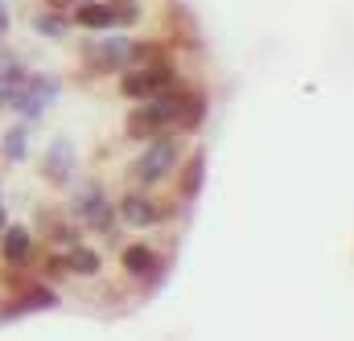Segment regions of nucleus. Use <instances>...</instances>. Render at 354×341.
Segmentation results:
<instances>
[{"label":"nucleus","mask_w":354,"mask_h":341,"mask_svg":"<svg viewBox=\"0 0 354 341\" xmlns=\"http://www.w3.org/2000/svg\"><path fill=\"white\" fill-rule=\"evenodd\" d=\"M12 218H8V210H4V197H0V235H4V226H8Z\"/></svg>","instance_id":"obj_24"},{"label":"nucleus","mask_w":354,"mask_h":341,"mask_svg":"<svg viewBox=\"0 0 354 341\" xmlns=\"http://www.w3.org/2000/svg\"><path fill=\"white\" fill-rule=\"evenodd\" d=\"M4 111H12L17 119L41 124V119H46V111H50V103H46L41 95H33V90H29V79H25V83L4 86Z\"/></svg>","instance_id":"obj_12"},{"label":"nucleus","mask_w":354,"mask_h":341,"mask_svg":"<svg viewBox=\"0 0 354 341\" xmlns=\"http://www.w3.org/2000/svg\"><path fill=\"white\" fill-rule=\"evenodd\" d=\"M37 275L41 280H50V284H62V280H71V267H66V255L58 251V247H50V255L37 263Z\"/></svg>","instance_id":"obj_21"},{"label":"nucleus","mask_w":354,"mask_h":341,"mask_svg":"<svg viewBox=\"0 0 354 341\" xmlns=\"http://www.w3.org/2000/svg\"><path fill=\"white\" fill-rule=\"evenodd\" d=\"M206 111H210L206 90H202L198 83H189V86H185V99H181V111H177V132L198 136V132H202V124H206Z\"/></svg>","instance_id":"obj_15"},{"label":"nucleus","mask_w":354,"mask_h":341,"mask_svg":"<svg viewBox=\"0 0 354 341\" xmlns=\"http://www.w3.org/2000/svg\"><path fill=\"white\" fill-rule=\"evenodd\" d=\"M29 29H33L37 37H46V41H66V37L75 33V21H71V8H50V4H41V8L29 17Z\"/></svg>","instance_id":"obj_13"},{"label":"nucleus","mask_w":354,"mask_h":341,"mask_svg":"<svg viewBox=\"0 0 354 341\" xmlns=\"http://www.w3.org/2000/svg\"><path fill=\"white\" fill-rule=\"evenodd\" d=\"M29 79V66H25V58L12 50V46H4L0 41V83L12 86V83H25Z\"/></svg>","instance_id":"obj_18"},{"label":"nucleus","mask_w":354,"mask_h":341,"mask_svg":"<svg viewBox=\"0 0 354 341\" xmlns=\"http://www.w3.org/2000/svg\"><path fill=\"white\" fill-rule=\"evenodd\" d=\"M29 140H33V124L12 115V124L0 132V161L4 165H25L29 161Z\"/></svg>","instance_id":"obj_14"},{"label":"nucleus","mask_w":354,"mask_h":341,"mask_svg":"<svg viewBox=\"0 0 354 341\" xmlns=\"http://www.w3.org/2000/svg\"><path fill=\"white\" fill-rule=\"evenodd\" d=\"M12 33V8H8V0H0V41Z\"/></svg>","instance_id":"obj_22"},{"label":"nucleus","mask_w":354,"mask_h":341,"mask_svg":"<svg viewBox=\"0 0 354 341\" xmlns=\"http://www.w3.org/2000/svg\"><path fill=\"white\" fill-rule=\"evenodd\" d=\"M0 263L4 267H33L37 263V235L25 222H8L0 235Z\"/></svg>","instance_id":"obj_10"},{"label":"nucleus","mask_w":354,"mask_h":341,"mask_svg":"<svg viewBox=\"0 0 354 341\" xmlns=\"http://www.w3.org/2000/svg\"><path fill=\"white\" fill-rule=\"evenodd\" d=\"M177 202H198V193L206 189V148L202 144H194L185 157H181V165H177Z\"/></svg>","instance_id":"obj_11"},{"label":"nucleus","mask_w":354,"mask_h":341,"mask_svg":"<svg viewBox=\"0 0 354 341\" xmlns=\"http://www.w3.org/2000/svg\"><path fill=\"white\" fill-rule=\"evenodd\" d=\"M41 4H50V8H75V4H83V0H41Z\"/></svg>","instance_id":"obj_23"},{"label":"nucleus","mask_w":354,"mask_h":341,"mask_svg":"<svg viewBox=\"0 0 354 341\" xmlns=\"http://www.w3.org/2000/svg\"><path fill=\"white\" fill-rule=\"evenodd\" d=\"M181 79L177 62H149V66H128L115 75V95H124L128 103H140V99H157L165 95L169 86Z\"/></svg>","instance_id":"obj_4"},{"label":"nucleus","mask_w":354,"mask_h":341,"mask_svg":"<svg viewBox=\"0 0 354 341\" xmlns=\"http://www.w3.org/2000/svg\"><path fill=\"white\" fill-rule=\"evenodd\" d=\"M0 111H4V83H0Z\"/></svg>","instance_id":"obj_25"},{"label":"nucleus","mask_w":354,"mask_h":341,"mask_svg":"<svg viewBox=\"0 0 354 341\" xmlns=\"http://www.w3.org/2000/svg\"><path fill=\"white\" fill-rule=\"evenodd\" d=\"M111 4V17H115V29H132L145 21V4L140 0H107Z\"/></svg>","instance_id":"obj_20"},{"label":"nucleus","mask_w":354,"mask_h":341,"mask_svg":"<svg viewBox=\"0 0 354 341\" xmlns=\"http://www.w3.org/2000/svg\"><path fill=\"white\" fill-rule=\"evenodd\" d=\"M41 181L50 185V189H71L75 185V177H79V148H75V140L71 136H54L50 144H46V153H41Z\"/></svg>","instance_id":"obj_5"},{"label":"nucleus","mask_w":354,"mask_h":341,"mask_svg":"<svg viewBox=\"0 0 354 341\" xmlns=\"http://www.w3.org/2000/svg\"><path fill=\"white\" fill-rule=\"evenodd\" d=\"M71 21H75L79 33H107V29H115V17H111L107 0H83V4H75Z\"/></svg>","instance_id":"obj_16"},{"label":"nucleus","mask_w":354,"mask_h":341,"mask_svg":"<svg viewBox=\"0 0 354 341\" xmlns=\"http://www.w3.org/2000/svg\"><path fill=\"white\" fill-rule=\"evenodd\" d=\"M62 86H66V83H62V75H58V70H29V90H33V95H41L50 107L58 103Z\"/></svg>","instance_id":"obj_19"},{"label":"nucleus","mask_w":354,"mask_h":341,"mask_svg":"<svg viewBox=\"0 0 354 341\" xmlns=\"http://www.w3.org/2000/svg\"><path fill=\"white\" fill-rule=\"evenodd\" d=\"M132 41L128 29H107V33H87V41L79 46V62L87 70V79H111L120 70L132 66Z\"/></svg>","instance_id":"obj_3"},{"label":"nucleus","mask_w":354,"mask_h":341,"mask_svg":"<svg viewBox=\"0 0 354 341\" xmlns=\"http://www.w3.org/2000/svg\"><path fill=\"white\" fill-rule=\"evenodd\" d=\"M66 210L83 222V231L95 239H107V243H120V210L107 193V185L99 177H75V185L66 189Z\"/></svg>","instance_id":"obj_1"},{"label":"nucleus","mask_w":354,"mask_h":341,"mask_svg":"<svg viewBox=\"0 0 354 341\" xmlns=\"http://www.w3.org/2000/svg\"><path fill=\"white\" fill-rule=\"evenodd\" d=\"M33 222H37V239L46 243V247H58V251H66L71 243H79L87 231H83V222L66 210V206H37L33 210Z\"/></svg>","instance_id":"obj_7"},{"label":"nucleus","mask_w":354,"mask_h":341,"mask_svg":"<svg viewBox=\"0 0 354 341\" xmlns=\"http://www.w3.org/2000/svg\"><path fill=\"white\" fill-rule=\"evenodd\" d=\"M46 309H58V284L37 275V280H25L17 292H8V300L0 304V321L25 317V313H46Z\"/></svg>","instance_id":"obj_8"},{"label":"nucleus","mask_w":354,"mask_h":341,"mask_svg":"<svg viewBox=\"0 0 354 341\" xmlns=\"http://www.w3.org/2000/svg\"><path fill=\"white\" fill-rule=\"evenodd\" d=\"M120 267L140 284V288H153V284H161L165 280V271H169V259L165 251L157 247V243H124L120 247Z\"/></svg>","instance_id":"obj_6"},{"label":"nucleus","mask_w":354,"mask_h":341,"mask_svg":"<svg viewBox=\"0 0 354 341\" xmlns=\"http://www.w3.org/2000/svg\"><path fill=\"white\" fill-rule=\"evenodd\" d=\"M115 210H120V222L132 226V231H157L165 222V206L149 189H136V185L115 197Z\"/></svg>","instance_id":"obj_9"},{"label":"nucleus","mask_w":354,"mask_h":341,"mask_svg":"<svg viewBox=\"0 0 354 341\" xmlns=\"http://www.w3.org/2000/svg\"><path fill=\"white\" fill-rule=\"evenodd\" d=\"M66 267H71V280H99L103 275V255H99V247H91V243H71L66 251Z\"/></svg>","instance_id":"obj_17"},{"label":"nucleus","mask_w":354,"mask_h":341,"mask_svg":"<svg viewBox=\"0 0 354 341\" xmlns=\"http://www.w3.org/2000/svg\"><path fill=\"white\" fill-rule=\"evenodd\" d=\"M185 153H189V136L177 132V128L161 132V136H153V140H145L140 153H136L132 165H128V185H136V189H153V185L169 181Z\"/></svg>","instance_id":"obj_2"}]
</instances>
